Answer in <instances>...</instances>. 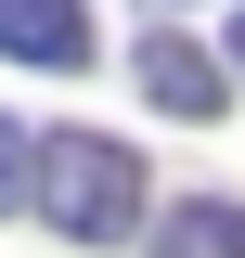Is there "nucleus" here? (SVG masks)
<instances>
[{"label":"nucleus","instance_id":"obj_1","mask_svg":"<svg viewBox=\"0 0 245 258\" xmlns=\"http://www.w3.org/2000/svg\"><path fill=\"white\" fill-rule=\"evenodd\" d=\"M26 207L65 232V245H129V232L155 220V181L129 142H103V129H52L26 155Z\"/></svg>","mask_w":245,"mask_h":258},{"label":"nucleus","instance_id":"obj_2","mask_svg":"<svg viewBox=\"0 0 245 258\" xmlns=\"http://www.w3.org/2000/svg\"><path fill=\"white\" fill-rule=\"evenodd\" d=\"M129 78H142V103H168V116H194V129H207V116H232V64H219V52H194V39H168V26L129 52Z\"/></svg>","mask_w":245,"mask_h":258},{"label":"nucleus","instance_id":"obj_3","mask_svg":"<svg viewBox=\"0 0 245 258\" xmlns=\"http://www.w3.org/2000/svg\"><path fill=\"white\" fill-rule=\"evenodd\" d=\"M142 258H245V207L232 194H181L142 220Z\"/></svg>","mask_w":245,"mask_h":258},{"label":"nucleus","instance_id":"obj_4","mask_svg":"<svg viewBox=\"0 0 245 258\" xmlns=\"http://www.w3.org/2000/svg\"><path fill=\"white\" fill-rule=\"evenodd\" d=\"M0 52L13 64H91V13H78V0H0Z\"/></svg>","mask_w":245,"mask_h":258},{"label":"nucleus","instance_id":"obj_5","mask_svg":"<svg viewBox=\"0 0 245 258\" xmlns=\"http://www.w3.org/2000/svg\"><path fill=\"white\" fill-rule=\"evenodd\" d=\"M26 155H39V142H26V129H13V116H0V220L26 207Z\"/></svg>","mask_w":245,"mask_h":258},{"label":"nucleus","instance_id":"obj_6","mask_svg":"<svg viewBox=\"0 0 245 258\" xmlns=\"http://www.w3.org/2000/svg\"><path fill=\"white\" fill-rule=\"evenodd\" d=\"M219 64H232V78H245V0H232V39H219Z\"/></svg>","mask_w":245,"mask_h":258}]
</instances>
